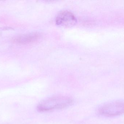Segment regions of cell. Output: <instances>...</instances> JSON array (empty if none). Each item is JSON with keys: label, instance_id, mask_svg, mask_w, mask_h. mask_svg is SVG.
Listing matches in <instances>:
<instances>
[{"label": "cell", "instance_id": "6da1fadb", "mask_svg": "<svg viewBox=\"0 0 124 124\" xmlns=\"http://www.w3.org/2000/svg\"><path fill=\"white\" fill-rule=\"evenodd\" d=\"M73 100L68 97L54 96L47 98L40 102L37 106V110L40 112H47L57 109H63L71 106Z\"/></svg>", "mask_w": 124, "mask_h": 124}, {"label": "cell", "instance_id": "7a4b0ae2", "mask_svg": "<svg viewBox=\"0 0 124 124\" xmlns=\"http://www.w3.org/2000/svg\"><path fill=\"white\" fill-rule=\"evenodd\" d=\"M98 113L108 117L122 115L124 114V102L117 100L106 103L99 108Z\"/></svg>", "mask_w": 124, "mask_h": 124}, {"label": "cell", "instance_id": "3957f363", "mask_svg": "<svg viewBox=\"0 0 124 124\" xmlns=\"http://www.w3.org/2000/svg\"><path fill=\"white\" fill-rule=\"evenodd\" d=\"M76 18L74 15L68 11L60 12L56 17V23L59 25L70 27L74 25L77 23Z\"/></svg>", "mask_w": 124, "mask_h": 124}, {"label": "cell", "instance_id": "277c9868", "mask_svg": "<svg viewBox=\"0 0 124 124\" xmlns=\"http://www.w3.org/2000/svg\"><path fill=\"white\" fill-rule=\"evenodd\" d=\"M40 35L37 33H32L17 36L12 39V41L15 43H28L35 41L40 37Z\"/></svg>", "mask_w": 124, "mask_h": 124}]
</instances>
